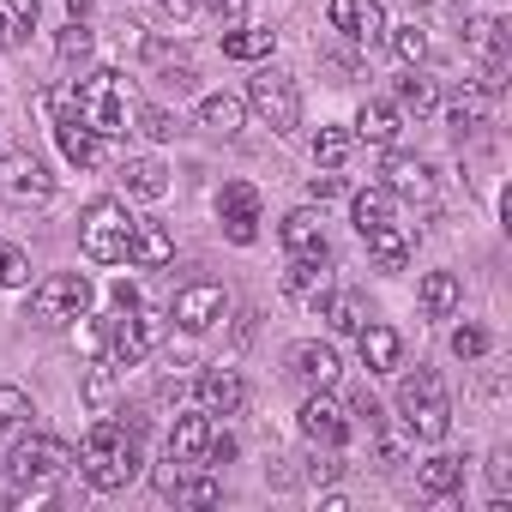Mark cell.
Wrapping results in <instances>:
<instances>
[{"instance_id": "obj_48", "label": "cell", "mask_w": 512, "mask_h": 512, "mask_svg": "<svg viewBox=\"0 0 512 512\" xmlns=\"http://www.w3.org/2000/svg\"><path fill=\"white\" fill-rule=\"evenodd\" d=\"M73 338H79V344H85V350H103V338H109V326H97V320H91V326H79V332H73Z\"/></svg>"}, {"instance_id": "obj_12", "label": "cell", "mask_w": 512, "mask_h": 512, "mask_svg": "<svg viewBox=\"0 0 512 512\" xmlns=\"http://www.w3.org/2000/svg\"><path fill=\"white\" fill-rule=\"evenodd\" d=\"M326 19H332V31H344V37L362 43V49L386 43V7H380V0H332Z\"/></svg>"}, {"instance_id": "obj_42", "label": "cell", "mask_w": 512, "mask_h": 512, "mask_svg": "<svg viewBox=\"0 0 512 512\" xmlns=\"http://www.w3.org/2000/svg\"><path fill=\"white\" fill-rule=\"evenodd\" d=\"M85 55H91V25L73 19V25L61 31V61H85Z\"/></svg>"}, {"instance_id": "obj_22", "label": "cell", "mask_w": 512, "mask_h": 512, "mask_svg": "<svg viewBox=\"0 0 512 512\" xmlns=\"http://www.w3.org/2000/svg\"><path fill=\"white\" fill-rule=\"evenodd\" d=\"M55 145H61V157L73 169H97V157H103V139L85 121H55Z\"/></svg>"}, {"instance_id": "obj_35", "label": "cell", "mask_w": 512, "mask_h": 512, "mask_svg": "<svg viewBox=\"0 0 512 512\" xmlns=\"http://www.w3.org/2000/svg\"><path fill=\"white\" fill-rule=\"evenodd\" d=\"M434 103H440L434 79H422V73H404V79H398V109H410V115H434Z\"/></svg>"}, {"instance_id": "obj_20", "label": "cell", "mask_w": 512, "mask_h": 512, "mask_svg": "<svg viewBox=\"0 0 512 512\" xmlns=\"http://www.w3.org/2000/svg\"><path fill=\"white\" fill-rule=\"evenodd\" d=\"M398 133H404V109L368 97L362 115H356V139H368V145H398Z\"/></svg>"}, {"instance_id": "obj_49", "label": "cell", "mask_w": 512, "mask_h": 512, "mask_svg": "<svg viewBox=\"0 0 512 512\" xmlns=\"http://www.w3.org/2000/svg\"><path fill=\"white\" fill-rule=\"evenodd\" d=\"M163 13H175V19H193V13H199V0H163Z\"/></svg>"}, {"instance_id": "obj_31", "label": "cell", "mask_w": 512, "mask_h": 512, "mask_svg": "<svg viewBox=\"0 0 512 512\" xmlns=\"http://www.w3.org/2000/svg\"><path fill=\"white\" fill-rule=\"evenodd\" d=\"M488 97H494V91H482V85H464V91L452 97V127H458V133L482 127V121H488Z\"/></svg>"}, {"instance_id": "obj_46", "label": "cell", "mask_w": 512, "mask_h": 512, "mask_svg": "<svg viewBox=\"0 0 512 512\" xmlns=\"http://www.w3.org/2000/svg\"><path fill=\"white\" fill-rule=\"evenodd\" d=\"M308 193H314V199H332V193H344V181H338V175H314Z\"/></svg>"}, {"instance_id": "obj_27", "label": "cell", "mask_w": 512, "mask_h": 512, "mask_svg": "<svg viewBox=\"0 0 512 512\" xmlns=\"http://www.w3.org/2000/svg\"><path fill=\"white\" fill-rule=\"evenodd\" d=\"M241 121H247V103H241V97H205V103H199V127L217 133V139H235Z\"/></svg>"}, {"instance_id": "obj_16", "label": "cell", "mask_w": 512, "mask_h": 512, "mask_svg": "<svg viewBox=\"0 0 512 512\" xmlns=\"http://www.w3.org/2000/svg\"><path fill=\"white\" fill-rule=\"evenodd\" d=\"M199 404H205V416H235V410L247 404L241 374H235V368H205V374H199Z\"/></svg>"}, {"instance_id": "obj_43", "label": "cell", "mask_w": 512, "mask_h": 512, "mask_svg": "<svg viewBox=\"0 0 512 512\" xmlns=\"http://www.w3.org/2000/svg\"><path fill=\"white\" fill-rule=\"evenodd\" d=\"M139 133H145V139H175L181 121H175L169 109H145V115H139Z\"/></svg>"}, {"instance_id": "obj_25", "label": "cell", "mask_w": 512, "mask_h": 512, "mask_svg": "<svg viewBox=\"0 0 512 512\" xmlns=\"http://www.w3.org/2000/svg\"><path fill=\"white\" fill-rule=\"evenodd\" d=\"M272 43H278V31H266V25H229L223 31V55L229 61H266Z\"/></svg>"}, {"instance_id": "obj_24", "label": "cell", "mask_w": 512, "mask_h": 512, "mask_svg": "<svg viewBox=\"0 0 512 512\" xmlns=\"http://www.w3.org/2000/svg\"><path fill=\"white\" fill-rule=\"evenodd\" d=\"M416 488H422L428 500H446V494H458V488H464V458H452V452L428 458V464L416 470Z\"/></svg>"}, {"instance_id": "obj_40", "label": "cell", "mask_w": 512, "mask_h": 512, "mask_svg": "<svg viewBox=\"0 0 512 512\" xmlns=\"http://www.w3.org/2000/svg\"><path fill=\"white\" fill-rule=\"evenodd\" d=\"M223 488H217V476H187L181 470V488H175V500H187V506H211Z\"/></svg>"}, {"instance_id": "obj_11", "label": "cell", "mask_w": 512, "mask_h": 512, "mask_svg": "<svg viewBox=\"0 0 512 512\" xmlns=\"http://www.w3.org/2000/svg\"><path fill=\"white\" fill-rule=\"evenodd\" d=\"M217 217H223V235H229L235 247H253V241H260V193H253L247 181H229V187L217 193Z\"/></svg>"}, {"instance_id": "obj_39", "label": "cell", "mask_w": 512, "mask_h": 512, "mask_svg": "<svg viewBox=\"0 0 512 512\" xmlns=\"http://www.w3.org/2000/svg\"><path fill=\"white\" fill-rule=\"evenodd\" d=\"M392 49H398V61L422 67V61H428V31H422V25H404V31H392Z\"/></svg>"}, {"instance_id": "obj_36", "label": "cell", "mask_w": 512, "mask_h": 512, "mask_svg": "<svg viewBox=\"0 0 512 512\" xmlns=\"http://www.w3.org/2000/svg\"><path fill=\"white\" fill-rule=\"evenodd\" d=\"M31 284V253L19 241H0V290H19Z\"/></svg>"}, {"instance_id": "obj_21", "label": "cell", "mask_w": 512, "mask_h": 512, "mask_svg": "<svg viewBox=\"0 0 512 512\" xmlns=\"http://www.w3.org/2000/svg\"><path fill=\"white\" fill-rule=\"evenodd\" d=\"M211 416H181L175 428H169V458L175 464H205V452H211Z\"/></svg>"}, {"instance_id": "obj_37", "label": "cell", "mask_w": 512, "mask_h": 512, "mask_svg": "<svg viewBox=\"0 0 512 512\" xmlns=\"http://www.w3.org/2000/svg\"><path fill=\"white\" fill-rule=\"evenodd\" d=\"M85 404L97 416H115V368H91L85 374Z\"/></svg>"}, {"instance_id": "obj_3", "label": "cell", "mask_w": 512, "mask_h": 512, "mask_svg": "<svg viewBox=\"0 0 512 512\" xmlns=\"http://www.w3.org/2000/svg\"><path fill=\"white\" fill-rule=\"evenodd\" d=\"M133 211L121 199H91L85 217H79V247H85V260L91 266H115L127 260V241H133Z\"/></svg>"}, {"instance_id": "obj_4", "label": "cell", "mask_w": 512, "mask_h": 512, "mask_svg": "<svg viewBox=\"0 0 512 512\" xmlns=\"http://www.w3.org/2000/svg\"><path fill=\"white\" fill-rule=\"evenodd\" d=\"M398 410H404V428H410L416 440H446V428H452V404H446V386H440L434 368L404 374V386H398Z\"/></svg>"}, {"instance_id": "obj_2", "label": "cell", "mask_w": 512, "mask_h": 512, "mask_svg": "<svg viewBox=\"0 0 512 512\" xmlns=\"http://www.w3.org/2000/svg\"><path fill=\"white\" fill-rule=\"evenodd\" d=\"M73 121H85L97 139H121L127 121H133V97H127V79L121 73H91L85 85H73Z\"/></svg>"}, {"instance_id": "obj_23", "label": "cell", "mask_w": 512, "mask_h": 512, "mask_svg": "<svg viewBox=\"0 0 512 512\" xmlns=\"http://www.w3.org/2000/svg\"><path fill=\"white\" fill-rule=\"evenodd\" d=\"M356 338H362V362H368L374 374H392V368L404 362V338H398L392 326H362Z\"/></svg>"}, {"instance_id": "obj_9", "label": "cell", "mask_w": 512, "mask_h": 512, "mask_svg": "<svg viewBox=\"0 0 512 512\" xmlns=\"http://www.w3.org/2000/svg\"><path fill=\"white\" fill-rule=\"evenodd\" d=\"M49 193H55V175H49L31 151H7V157H0V199H7V205L31 211V205H43Z\"/></svg>"}, {"instance_id": "obj_8", "label": "cell", "mask_w": 512, "mask_h": 512, "mask_svg": "<svg viewBox=\"0 0 512 512\" xmlns=\"http://www.w3.org/2000/svg\"><path fill=\"white\" fill-rule=\"evenodd\" d=\"M247 103L260 109V121H266L272 133H290V127L302 121V91H296V79H290V73H272V67L247 85Z\"/></svg>"}, {"instance_id": "obj_45", "label": "cell", "mask_w": 512, "mask_h": 512, "mask_svg": "<svg viewBox=\"0 0 512 512\" xmlns=\"http://www.w3.org/2000/svg\"><path fill=\"white\" fill-rule=\"evenodd\" d=\"M211 13H217L223 25H241V13H247V0H211Z\"/></svg>"}, {"instance_id": "obj_6", "label": "cell", "mask_w": 512, "mask_h": 512, "mask_svg": "<svg viewBox=\"0 0 512 512\" xmlns=\"http://www.w3.org/2000/svg\"><path fill=\"white\" fill-rule=\"evenodd\" d=\"M85 308H91V278H85V272H55V278H43L37 296H31V320H43V326L85 320Z\"/></svg>"}, {"instance_id": "obj_41", "label": "cell", "mask_w": 512, "mask_h": 512, "mask_svg": "<svg viewBox=\"0 0 512 512\" xmlns=\"http://www.w3.org/2000/svg\"><path fill=\"white\" fill-rule=\"evenodd\" d=\"M452 356H458V362L488 356V332H482V326H458V332H452Z\"/></svg>"}, {"instance_id": "obj_47", "label": "cell", "mask_w": 512, "mask_h": 512, "mask_svg": "<svg viewBox=\"0 0 512 512\" xmlns=\"http://www.w3.org/2000/svg\"><path fill=\"white\" fill-rule=\"evenodd\" d=\"M115 308H121V314H127V308H139V284H133V278H121V284H115Z\"/></svg>"}, {"instance_id": "obj_33", "label": "cell", "mask_w": 512, "mask_h": 512, "mask_svg": "<svg viewBox=\"0 0 512 512\" xmlns=\"http://www.w3.org/2000/svg\"><path fill=\"white\" fill-rule=\"evenodd\" d=\"M350 217H356V229L368 235L374 223H386V217H392V193H386V187H362V193L350 199Z\"/></svg>"}, {"instance_id": "obj_10", "label": "cell", "mask_w": 512, "mask_h": 512, "mask_svg": "<svg viewBox=\"0 0 512 512\" xmlns=\"http://www.w3.org/2000/svg\"><path fill=\"white\" fill-rule=\"evenodd\" d=\"M229 314V296H223V284H211V278H199V284H187V290H175V326L181 332H211L217 320Z\"/></svg>"}, {"instance_id": "obj_19", "label": "cell", "mask_w": 512, "mask_h": 512, "mask_svg": "<svg viewBox=\"0 0 512 512\" xmlns=\"http://www.w3.org/2000/svg\"><path fill=\"white\" fill-rule=\"evenodd\" d=\"M127 260H133V266H145V272H163V266L175 260V241H169V229H163V223H133Z\"/></svg>"}, {"instance_id": "obj_26", "label": "cell", "mask_w": 512, "mask_h": 512, "mask_svg": "<svg viewBox=\"0 0 512 512\" xmlns=\"http://www.w3.org/2000/svg\"><path fill=\"white\" fill-rule=\"evenodd\" d=\"M121 181H127L133 199H163V193H169V169H163L157 157H127V163H121Z\"/></svg>"}, {"instance_id": "obj_50", "label": "cell", "mask_w": 512, "mask_h": 512, "mask_svg": "<svg viewBox=\"0 0 512 512\" xmlns=\"http://www.w3.org/2000/svg\"><path fill=\"white\" fill-rule=\"evenodd\" d=\"M67 7H73V19H79V13H85V7H91V0H67Z\"/></svg>"}, {"instance_id": "obj_14", "label": "cell", "mask_w": 512, "mask_h": 512, "mask_svg": "<svg viewBox=\"0 0 512 512\" xmlns=\"http://www.w3.org/2000/svg\"><path fill=\"white\" fill-rule=\"evenodd\" d=\"M302 434H308L314 446H344V440H350V410H344L332 392H314V398L302 404Z\"/></svg>"}, {"instance_id": "obj_17", "label": "cell", "mask_w": 512, "mask_h": 512, "mask_svg": "<svg viewBox=\"0 0 512 512\" xmlns=\"http://www.w3.org/2000/svg\"><path fill=\"white\" fill-rule=\"evenodd\" d=\"M278 235H284V247L296 253V260H332V247H326V229H320V217H314L308 205H302V211H290Z\"/></svg>"}, {"instance_id": "obj_29", "label": "cell", "mask_w": 512, "mask_h": 512, "mask_svg": "<svg viewBox=\"0 0 512 512\" xmlns=\"http://www.w3.org/2000/svg\"><path fill=\"white\" fill-rule=\"evenodd\" d=\"M320 320H326L332 332H362V326H368V314H362V296H356V290H338V296H326Z\"/></svg>"}, {"instance_id": "obj_15", "label": "cell", "mask_w": 512, "mask_h": 512, "mask_svg": "<svg viewBox=\"0 0 512 512\" xmlns=\"http://www.w3.org/2000/svg\"><path fill=\"white\" fill-rule=\"evenodd\" d=\"M386 193L392 199H410V205H434L440 199V181L422 157H392L386 163Z\"/></svg>"}, {"instance_id": "obj_30", "label": "cell", "mask_w": 512, "mask_h": 512, "mask_svg": "<svg viewBox=\"0 0 512 512\" xmlns=\"http://www.w3.org/2000/svg\"><path fill=\"white\" fill-rule=\"evenodd\" d=\"M326 266H332V260H296V253H290L284 290H290V296H320V290H326Z\"/></svg>"}, {"instance_id": "obj_44", "label": "cell", "mask_w": 512, "mask_h": 512, "mask_svg": "<svg viewBox=\"0 0 512 512\" xmlns=\"http://www.w3.org/2000/svg\"><path fill=\"white\" fill-rule=\"evenodd\" d=\"M488 482H494V494L506 500V488H512V452H494V458H488Z\"/></svg>"}, {"instance_id": "obj_28", "label": "cell", "mask_w": 512, "mask_h": 512, "mask_svg": "<svg viewBox=\"0 0 512 512\" xmlns=\"http://www.w3.org/2000/svg\"><path fill=\"white\" fill-rule=\"evenodd\" d=\"M37 31V0H0V49H19Z\"/></svg>"}, {"instance_id": "obj_1", "label": "cell", "mask_w": 512, "mask_h": 512, "mask_svg": "<svg viewBox=\"0 0 512 512\" xmlns=\"http://www.w3.org/2000/svg\"><path fill=\"white\" fill-rule=\"evenodd\" d=\"M79 476L91 482V488H103V494H115V488H127L133 476H139V434L127 428V422H97L91 434H85V446H79Z\"/></svg>"}, {"instance_id": "obj_18", "label": "cell", "mask_w": 512, "mask_h": 512, "mask_svg": "<svg viewBox=\"0 0 512 512\" xmlns=\"http://www.w3.org/2000/svg\"><path fill=\"white\" fill-rule=\"evenodd\" d=\"M362 241H368V253H374L380 272H404V266H410V229H404V223L386 217V223H374Z\"/></svg>"}, {"instance_id": "obj_32", "label": "cell", "mask_w": 512, "mask_h": 512, "mask_svg": "<svg viewBox=\"0 0 512 512\" xmlns=\"http://www.w3.org/2000/svg\"><path fill=\"white\" fill-rule=\"evenodd\" d=\"M350 151H356V133H350V127H320V133H314V163H320V169H338Z\"/></svg>"}, {"instance_id": "obj_13", "label": "cell", "mask_w": 512, "mask_h": 512, "mask_svg": "<svg viewBox=\"0 0 512 512\" xmlns=\"http://www.w3.org/2000/svg\"><path fill=\"white\" fill-rule=\"evenodd\" d=\"M284 362H290V374H296L302 386H314V392H332V386H338V368H344V362H338V350H332V344H320V338L290 344V356H284Z\"/></svg>"}, {"instance_id": "obj_34", "label": "cell", "mask_w": 512, "mask_h": 512, "mask_svg": "<svg viewBox=\"0 0 512 512\" xmlns=\"http://www.w3.org/2000/svg\"><path fill=\"white\" fill-rule=\"evenodd\" d=\"M422 308H428L434 320H446V314L458 308V278H452V272H428V278H422Z\"/></svg>"}, {"instance_id": "obj_5", "label": "cell", "mask_w": 512, "mask_h": 512, "mask_svg": "<svg viewBox=\"0 0 512 512\" xmlns=\"http://www.w3.org/2000/svg\"><path fill=\"white\" fill-rule=\"evenodd\" d=\"M157 344H163V314H151V308H127V314L109 320L103 356H109V368H133V362H145Z\"/></svg>"}, {"instance_id": "obj_7", "label": "cell", "mask_w": 512, "mask_h": 512, "mask_svg": "<svg viewBox=\"0 0 512 512\" xmlns=\"http://www.w3.org/2000/svg\"><path fill=\"white\" fill-rule=\"evenodd\" d=\"M73 458H79V452H73L67 440H55V434H25V440L13 446L7 470H13L19 482H43V488H49V482H61V476L73 470Z\"/></svg>"}, {"instance_id": "obj_38", "label": "cell", "mask_w": 512, "mask_h": 512, "mask_svg": "<svg viewBox=\"0 0 512 512\" xmlns=\"http://www.w3.org/2000/svg\"><path fill=\"white\" fill-rule=\"evenodd\" d=\"M25 416H37V410H31V398H25L19 386H0V434H13Z\"/></svg>"}]
</instances>
